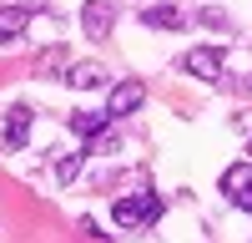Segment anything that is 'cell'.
<instances>
[{"label": "cell", "instance_id": "6da1fadb", "mask_svg": "<svg viewBox=\"0 0 252 243\" xmlns=\"http://www.w3.org/2000/svg\"><path fill=\"white\" fill-rule=\"evenodd\" d=\"M166 213V202L157 198V193H131V198H116V208H111V218H116V228H126V233H136V228H152V223Z\"/></svg>", "mask_w": 252, "mask_h": 243}, {"label": "cell", "instance_id": "7a4b0ae2", "mask_svg": "<svg viewBox=\"0 0 252 243\" xmlns=\"http://www.w3.org/2000/svg\"><path fill=\"white\" fill-rule=\"evenodd\" d=\"M222 66H227V51L222 46H192V51L177 61V71L197 76V81H222Z\"/></svg>", "mask_w": 252, "mask_h": 243}, {"label": "cell", "instance_id": "5bb4252c", "mask_svg": "<svg viewBox=\"0 0 252 243\" xmlns=\"http://www.w3.org/2000/svg\"><path fill=\"white\" fill-rule=\"evenodd\" d=\"M61 61H66V51H46V56H40V76H56L51 66H61Z\"/></svg>", "mask_w": 252, "mask_h": 243}, {"label": "cell", "instance_id": "52a82bcc", "mask_svg": "<svg viewBox=\"0 0 252 243\" xmlns=\"http://www.w3.org/2000/svg\"><path fill=\"white\" fill-rule=\"evenodd\" d=\"M66 86H76V91H96V86H106V66H96V61H76V66L66 71Z\"/></svg>", "mask_w": 252, "mask_h": 243}, {"label": "cell", "instance_id": "5b68a950", "mask_svg": "<svg viewBox=\"0 0 252 243\" xmlns=\"http://www.w3.org/2000/svg\"><path fill=\"white\" fill-rule=\"evenodd\" d=\"M31 122H35L31 107H10L5 132H0V147H5V152H20V147H26V137H31Z\"/></svg>", "mask_w": 252, "mask_h": 243}, {"label": "cell", "instance_id": "30bf717a", "mask_svg": "<svg viewBox=\"0 0 252 243\" xmlns=\"http://www.w3.org/2000/svg\"><path fill=\"white\" fill-rule=\"evenodd\" d=\"M247 182H252V162H232V167L222 172V193H227V198H237Z\"/></svg>", "mask_w": 252, "mask_h": 243}, {"label": "cell", "instance_id": "8fae6325", "mask_svg": "<svg viewBox=\"0 0 252 243\" xmlns=\"http://www.w3.org/2000/svg\"><path fill=\"white\" fill-rule=\"evenodd\" d=\"M81 162H86V152H71V157H61V162H56V182H76Z\"/></svg>", "mask_w": 252, "mask_h": 243}, {"label": "cell", "instance_id": "ba28073f", "mask_svg": "<svg viewBox=\"0 0 252 243\" xmlns=\"http://www.w3.org/2000/svg\"><path fill=\"white\" fill-rule=\"evenodd\" d=\"M141 26H146V31H182L187 15H182L177 5H146V10H141Z\"/></svg>", "mask_w": 252, "mask_h": 243}, {"label": "cell", "instance_id": "9c48e42d", "mask_svg": "<svg viewBox=\"0 0 252 243\" xmlns=\"http://www.w3.org/2000/svg\"><path fill=\"white\" fill-rule=\"evenodd\" d=\"M26 20H31V10H20V5H0V46H10V40H20V31H26Z\"/></svg>", "mask_w": 252, "mask_h": 243}, {"label": "cell", "instance_id": "9a60e30c", "mask_svg": "<svg viewBox=\"0 0 252 243\" xmlns=\"http://www.w3.org/2000/svg\"><path fill=\"white\" fill-rule=\"evenodd\" d=\"M232 202H237V208H242V213H252V182H247V188H242V193H237Z\"/></svg>", "mask_w": 252, "mask_h": 243}, {"label": "cell", "instance_id": "4fadbf2b", "mask_svg": "<svg viewBox=\"0 0 252 243\" xmlns=\"http://www.w3.org/2000/svg\"><path fill=\"white\" fill-rule=\"evenodd\" d=\"M197 26H217V31H222V26H227V15H222L217 5H202V10H197Z\"/></svg>", "mask_w": 252, "mask_h": 243}, {"label": "cell", "instance_id": "7c38bea8", "mask_svg": "<svg viewBox=\"0 0 252 243\" xmlns=\"http://www.w3.org/2000/svg\"><path fill=\"white\" fill-rule=\"evenodd\" d=\"M116 147H121V142H116V132H111V127L101 132V137H91V142H86V152H116Z\"/></svg>", "mask_w": 252, "mask_h": 243}, {"label": "cell", "instance_id": "277c9868", "mask_svg": "<svg viewBox=\"0 0 252 243\" xmlns=\"http://www.w3.org/2000/svg\"><path fill=\"white\" fill-rule=\"evenodd\" d=\"M141 101H146V86H141V81H116V86L106 91V112H111V122H121V117L141 112Z\"/></svg>", "mask_w": 252, "mask_h": 243}, {"label": "cell", "instance_id": "8992f818", "mask_svg": "<svg viewBox=\"0 0 252 243\" xmlns=\"http://www.w3.org/2000/svg\"><path fill=\"white\" fill-rule=\"evenodd\" d=\"M66 127H71L76 137H86V142H91V137H101V132L111 127V112H106V107H101V112H71V117H66Z\"/></svg>", "mask_w": 252, "mask_h": 243}, {"label": "cell", "instance_id": "3957f363", "mask_svg": "<svg viewBox=\"0 0 252 243\" xmlns=\"http://www.w3.org/2000/svg\"><path fill=\"white\" fill-rule=\"evenodd\" d=\"M81 31L91 40H106L116 31V5L111 0H86V5H81Z\"/></svg>", "mask_w": 252, "mask_h": 243}]
</instances>
